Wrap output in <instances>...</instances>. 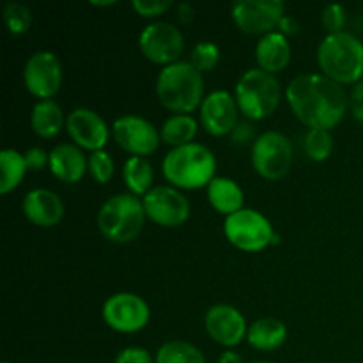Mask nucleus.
Instances as JSON below:
<instances>
[{"mask_svg": "<svg viewBox=\"0 0 363 363\" xmlns=\"http://www.w3.org/2000/svg\"><path fill=\"white\" fill-rule=\"evenodd\" d=\"M66 131L80 149L96 152L103 151L110 138V130L103 117L91 108H74L66 117Z\"/></svg>", "mask_w": 363, "mask_h": 363, "instance_id": "obj_16", "label": "nucleus"}, {"mask_svg": "<svg viewBox=\"0 0 363 363\" xmlns=\"http://www.w3.org/2000/svg\"><path fill=\"white\" fill-rule=\"evenodd\" d=\"M323 74L340 85L358 84L363 78V43L351 32L326 34L318 46Z\"/></svg>", "mask_w": 363, "mask_h": 363, "instance_id": "obj_4", "label": "nucleus"}, {"mask_svg": "<svg viewBox=\"0 0 363 363\" xmlns=\"http://www.w3.org/2000/svg\"><path fill=\"white\" fill-rule=\"evenodd\" d=\"M223 233L230 245L243 252H261L275 241L272 222L255 209L243 208L225 216Z\"/></svg>", "mask_w": 363, "mask_h": 363, "instance_id": "obj_7", "label": "nucleus"}, {"mask_svg": "<svg viewBox=\"0 0 363 363\" xmlns=\"http://www.w3.org/2000/svg\"><path fill=\"white\" fill-rule=\"evenodd\" d=\"M2 363H9V362H2Z\"/></svg>", "mask_w": 363, "mask_h": 363, "instance_id": "obj_43", "label": "nucleus"}, {"mask_svg": "<svg viewBox=\"0 0 363 363\" xmlns=\"http://www.w3.org/2000/svg\"><path fill=\"white\" fill-rule=\"evenodd\" d=\"M87 172L92 179L99 184H106L113 177V160L108 152L103 151L91 152L87 158Z\"/></svg>", "mask_w": 363, "mask_h": 363, "instance_id": "obj_31", "label": "nucleus"}, {"mask_svg": "<svg viewBox=\"0 0 363 363\" xmlns=\"http://www.w3.org/2000/svg\"><path fill=\"white\" fill-rule=\"evenodd\" d=\"M194 18V9H191V6L188 2L181 4L179 6V20L184 21V23H188V21Z\"/></svg>", "mask_w": 363, "mask_h": 363, "instance_id": "obj_40", "label": "nucleus"}, {"mask_svg": "<svg viewBox=\"0 0 363 363\" xmlns=\"http://www.w3.org/2000/svg\"><path fill=\"white\" fill-rule=\"evenodd\" d=\"M240 106L230 92L213 91L201 105V124L213 137H225L238 126Z\"/></svg>", "mask_w": 363, "mask_h": 363, "instance_id": "obj_15", "label": "nucleus"}, {"mask_svg": "<svg viewBox=\"0 0 363 363\" xmlns=\"http://www.w3.org/2000/svg\"><path fill=\"white\" fill-rule=\"evenodd\" d=\"M21 211L28 222L48 229L62 220L64 202L55 191L46 190V188H35L23 197Z\"/></svg>", "mask_w": 363, "mask_h": 363, "instance_id": "obj_18", "label": "nucleus"}, {"mask_svg": "<svg viewBox=\"0 0 363 363\" xmlns=\"http://www.w3.org/2000/svg\"><path fill=\"white\" fill-rule=\"evenodd\" d=\"M131 6L142 18H156L165 14L172 7V0H133Z\"/></svg>", "mask_w": 363, "mask_h": 363, "instance_id": "obj_33", "label": "nucleus"}, {"mask_svg": "<svg viewBox=\"0 0 363 363\" xmlns=\"http://www.w3.org/2000/svg\"><path fill=\"white\" fill-rule=\"evenodd\" d=\"M255 60L266 73L277 74L284 71L291 60V45L286 35L279 30L262 35L255 45Z\"/></svg>", "mask_w": 363, "mask_h": 363, "instance_id": "obj_20", "label": "nucleus"}, {"mask_svg": "<svg viewBox=\"0 0 363 363\" xmlns=\"http://www.w3.org/2000/svg\"><path fill=\"white\" fill-rule=\"evenodd\" d=\"M220 57H222V52H220L216 43L201 41L191 48L190 62L194 64L201 73H208V71H213L218 66Z\"/></svg>", "mask_w": 363, "mask_h": 363, "instance_id": "obj_30", "label": "nucleus"}, {"mask_svg": "<svg viewBox=\"0 0 363 363\" xmlns=\"http://www.w3.org/2000/svg\"><path fill=\"white\" fill-rule=\"evenodd\" d=\"M230 137H233V142H236V144H247L254 137V130H252V126L248 123H238V126L234 128Z\"/></svg>", "mask_w": 363, "mask_h": 363, "instance_id": "obj_37", "label": "nucleus"}, {"mask_svg": "<svg viewBox=\"0 0 363 363\" xmlns=\"http://www.w3.org/2000/svg\"><path fill=\"white\" fill-rule=\"evenodd\" d=\"M305 152L314 162H325L332 156L333 137L328 130H308L303 140Z\"/></svg>", "mask_w": 363, "mask_h": 363, "instance_id": "obj_28", "label": "nucleus"}, {"mask_svg": "<svg viewBox=\"0 0 363 363\" xmlns=\"http://www.w3.org/2000/svg\"><path fill=\"white\" fill-rule=\"evenodd\" d=\"M62 84V64L48 50L32 53L23 66V85L39 99H52Z\"/></svg>", "mask_w": 363, "mask_h": 363, "instance_id": "obj_12", "label": "nucleus"}, {"mask_svg": "<svg viewBox=\"0 0 363 363\" xmlns=\"http://www.w3.org/2000/svg\"><path fill=\"white\" fill-rule=\"evenodd\" d=\"M218 363H243V358H241V354L236 353V351H225V353L218 358Z\"/></svg>", "mask_w": 363, "mask_h": 363, "instance_id": "obj_39", "label": "nucleus"}, {"mask_svg": "<svg viewBox=\"0 0 363 363\" xmlns=\"http://www.w3.org/2000/svg\"><path fill=\"white\" fill-rule=\"evenodd\" d=\"M4 21H6L7 30L13 35H21L30 28L32 13L28 6L21 2H7L2 11Z\"/></svg>", "mask_w": 363, "mask_h": 363, "instance_id": "obj_29", "label": "nucleus"}, {"mask_svg": "<svg viewBox=\"0 0 363 363\" xmlns=\"http://www.w3.org/2000/svg\"><path fill=\"white\" fill-rule=\"evenodd\" d=\"M27 162L16 149H4L0 152V194H9L20 186L27 174Z\"/></svg>", "mask_w": 363, "mask_h": 363, "instance_id": "obj_26", "label": "nucleus"}, {"mask_svg": "<svg viewBox=\"0 0 363 363\" xmlns=\"http://www.w3.org/2000/svg\"><path fill=\"white\" fill-rule=\"evenodd\" d=\"M23 156L27 162V169L32 172L43 170L50 163V152H46L43 147H30L23 152Z\"/></svg>", "mask_w": 363, "mask_h": 363, "instance_id": "obj_35", "label": "nucleus"}, {"mask_svg": "<svg viewBox=\"0 0 363 363\" xmlns=\"http://www.w3.org/2000/svg\"><path fill=\"white\" fill-rule=\"evenodd\" d=\"M286 339V325L277 318H261L248 326L247 340L257 351L279 350L280 346H284Z\"/></svg>", "mask_w": 363, "mask_h": 363, "instance_id": "obj_22", "label": "nucleus"}, {"mask_svg": "<svg viewBox=\"0 0 363 363\" xmlns=\"http://www.w3.org/2000/svg\"><path fill=\"white\" fill-rule=\"evenodd\" d=\"M138 46L145 59L165 67L181 60L184 52V35L169 21H155L140 32Z\"/></svg>", "mask_w": 363, "mask_h": 363, "instance_id": "obj_9", "label": "nucleus"}, {"mask_svg": "<svg viewBox=\"0 0 363 363\" xmlns=\"http://www.w3.org/2000/svg\"><path fill=\"white\" fill-rule=\"evenodd\" d=\"M123 179L128 191L135 197H144L152 190L155 183V170L147 158L130 156L123 165Z\"/></svg>", "mask_w": 363, "mask_h": 363, "instance_id": "obj_24", "label": "nucleus"}, {"mask_svg": "<svg viewBox=\"0 0 363 363\" xmlns=\"http://www.w3.org/2000/svg\"><path fill=\"white\" fill-rule=\"evenodd\" d=\"M286 14L280 0H238L233 4V20L241 32L250 35H266L279 28Z\"/></svg>", "mask_w": 363, "mask_h": 363, "instance_id": "obj_11", "label": "nucleus"}, {"mask_svg": "<svg viewBox=\"0 0 363 363\" xmlns=\"http://www.w3.org/2000/svg\"><path fill=\"white\" fill-rule=\"evenodd\" d=\"M113 363H155V357L144 347L130 346L117 353Z\"/></svg>", "mask_w": 363, "mask_h": 363, "instance_id": "obj_34", "label": "nucleus"}, {"mask_svg": "<svg viewBox=\"0 0 363 363\" xmlns=\"http://www.w3.org/2000/svg\"><path fill=\"white\" fill-rule=\"evenodd\" d=\"M252 165L269 181L282 179L293 165V145L280 131H264L252 144Z\"/></svg>", "mask_w": 363, "mask_h": 363, "instance_id": "obj_8", "label": "nucleus"}, {"mask_svg": "<svg viewBox=\"0 0 363 363\" xmlns=\"http://www.w3.org/2000/svg\"><path fill=\"white\" fill-rule=\"evenodd\" d=\"M298 30H300V23H298L296 18L291 16V14H284L279 23V32H282L287 38V35L298 34Z\"/></svg>", "mask_w": 363, "mask_h": 363, "instance_id": "obj_38", "label": "nucleus"}, {"mask_svg": "<svg viewBox=\"0 0 363 363\" xmlns=\"http://www.w3.org/2000/svg\"><path fill=\"white\" fill-rule=\"evenodd\" d=\"M252 363H269V362H252Z\"/></svg>", "mask_w": 363, "mask_h": 363, "instance_id": "obj_42", "label": "nucleus"}, {"mask_svg": "<svg viewBox=\"0 0 363 363\" xmlns=\"http://www.w3.org/2000/svg\"><path fill=\"white\" fill-rule=\"evenodd\" d=\"M286 99L298 121L311 130L330 131L350 108V98L342 85L323 73L298 74L287 84Z\"/></svg>", "mask_w": 363, "mask_h": 363, "instance_id": "obj_1", "label": "nucleus"}, {"mask_svg": "<svg viewBox=\"0 0 363 363\" xmlns=\"http://www.w3.org/2000/svg\"><path fill=\"white\" fill-rule=\"evenodd\" d=\"M103 319L119 333H137L147 326L151 311L144 298L133 293H116L103 303Z\"/></svg>", "mask_w": 363, "mask_h": 363, "instance_id": "obj_10", "label": "nucleus"}, {"mask_svg": "<svg viewBox=\"0 0 363 363\" xmlns=\"http://www.w3.org/2000/svg\"><path fill=\"white\" fill-rule=\"evenodd\" d=\"M92 6H99V7H103V6H113V4H116V0H106V2H96V0H92Z\"/></svg>", "mask_w": 363, "mask_h": 363, "instance_id": "obj_41", "label": "nucleus"}, {"mask_svg": "<svg viewBox=\"0 0 363 363\" xmlns=\"http://www.w3.org/2000/svg\"><path fill=\"white\" fill-rule=\"evenodd\" d=\"M162 170L165 179L174 188H183V190L208 188V184L216 177V158L209 147L191 142L170 149L163 158Z\"/></svg>", "mask_w": 363, "mask_h": 363, "instance_id": "obj_3", "label": "nucleus"}, {"mask_svg": "<svg viewBox=\"0 0 363 363\" xmlns=\"http://www.w3.org/2000/svg\"><path fill=\"white\" fill-rule=\"evenodd\" d=\"M208 335L223 347H236L247 337L248 326L243 314L233 305H213L204 318Z\"/></svg>", "mask_w": 363, "mask_h": 363, "instance_id": "obj_17", "label": "nucleus"}, {"mask_svg": "<svg viewBox=\"0 0 363 363\" xmlns=\"http://www.w3.org/2000/svg\"><path fill=\"white\" fill-rule=\"evenodd\" d=\"M142 204L145 216L162 227H179L190 218V202L174 186H155Z\"/></svg>", "mask_w": 363, "mask_h": 363, "instance_id": "obj_14", "label": "nucleus"}, {"mask_svg": "<svg viewBox=\"0 0 363 363\" xmlns=\"http://www.w3.org/2000/svg\"><path fill=\"white\" fill-rule=\"evenodd\" d=\"M145 218L142 199L126 191L103 202L98 211V229L113 243H130L142 233Z\"/></svg>", "mask_w": 363, "mask_h": 363, "instance_id": "obj_5", "label": "nucleus"}, {"mask_svg": "<svg viewBox=\"0 0 363 363\" xmlns=\"http://www.w3.org/2000/svg\"><path fill=\"white\" fill-rule=\"evenodd\" d=\"M155 363H206L204 354L186 340H169L156 351Z\"/></svg>", "mask_w": 363, "mask_h": 363, "instance_id": "obj_27", "label": "nucleus"}, {"mask_svg": "<svg viewBox=\"0 0 363 363\" xmlns=\"http://www.w3.org/2000/svg\"><path fill=\"white\" fill-rule=\"evenodd\" d=\"M30 126L38 137L53 138L66 128V117L59 103L53 99H39L30 112Z\"/></svg>", "mask_w": 363, "mask_h": 363, "instance_id": "obj_23", "label": "nucleus"}, {"mask_svg": "<svg viewBox=\"0 0 363 363\" xmlns=\"http://www.w3.org/2000/svg\"><path fill=\"white\" fill-rule=\"evenodd\" d=\"M50 170L59 181L74 184L87 172V158L74 144H59L50 151Z\"/></svg>", "mask_w": 363, "mask_h": 363, "instance_id": "obj_19", "label": "nucleus"}, {"mask_svg": "<svg viewBox=\"0 0 363 363\" xmlns=\"http://www.w3.org/2000/svg\"><path fill=\"white\" fill-rule=\"evenodd\" d=\"M112 133L121 149L130 152L131 156H142V158L152 155L162 142L155 124L135 113L117 117L113 121Z\"/></svg>", "mask_w": 363, "mask_h": 363, "instance_id": "obj_13", "label": "nucleus"}, {"mask_svg": "<svg viewBox=\"0 0 363 363\" xmlns=\"http://www.w3.org/2000/svg\"><path fill=\"white\" fill-rule=\"evenodd\" d=\"M156 94L165 108L176 113H190L201 108L204 101V78L190 60H179L160 71Z\"/></svg>", "mask_w": 363, "mask_h": 363, "instance_id": "obj_2", "label": "nucleus"}, {"mask_svg": "<svg viewBox=\"0 0 363 363\" xmlns=\"http://www.w3.org/2000/svg\"><path fill=\"white\" fill-rule=\"evenodd\" d=\"M346 20V9H344L340 4H330V6H326L321 13V23L328 34H339V32H344Z\"/></svg>", "mask_w": 363, "mask_h": 363, "instance_id": "obj_32", "label": "nucleus"}, {"mask_svg": "<svg viewBox=\"0 0 363 363\" xmlns=\"http://www.w3.org/2000/svg\"><path fill=\"white\" fill-rule=\"evenodd\" d=\"M199 123L190 113H176L170 116L160 128V137L170 147H181V145L191 144L197 135Z\"/></svg>", "mask_w": 363, "mask_h": 363, "instance_id": "obj_25", "label": "nucleus"}, {"mask_svg": "<svg viewBox=\"0 0 363 363\" xmlns=\"http://www.w3.org/2000/svg\"><path fill=\"white\" fill-rule=\"evenodd\" d=\"M350 108L354 119L363 124V78L358 84H354L350 96Z\"/></svg>", "mask_w": 363, "mask_h": 363, "instance_id": "obj_36", "label": "nucleus"}, {"mask_svg": "<svg viewBox=\"0 0 363 363\" xmlns=\"http://www.w3.org/2000/svg\"><path fill=\"white\" fill-rule=\"evenodd\" d=\"M208 201L216 211L229 216L243 209L245 194L240 184L230 177H215L208 184Z\"/></svg>", "mask_w": 363, "mask_h": 363, "instance_id": "obj_21", "label": "nucleus"}, {"mask_svg": "<svg viewBox=\"0 0 363 363\" xmlns=\"http://www.w3.org/2000/svg\"><path fill=\"white\" fill-rule=\"evenodd\" d=\"M240 112L250 121H262L272 116L282 99V87L275 74L261 67L245 71L234 91Z\"/></svg>", "mask_w": 363, "mask_h": 363, "instance_id": "obj_6", "label": "nucleus"}]
</instances>
